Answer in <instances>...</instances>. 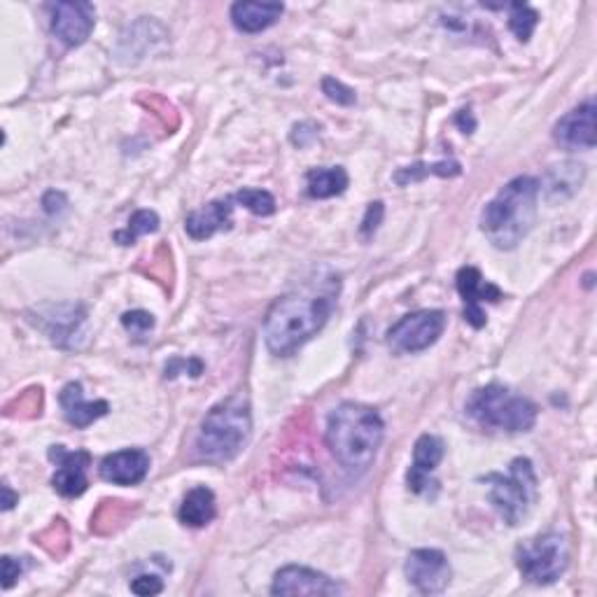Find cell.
Returning <instances> with one entry per match:
<instances>
[{"label": "cell", "mask_w": 597, "mask_h": 597, "mask_svg": "<svg viewBox=\"0 0 597 597\" xmlns=\"http://www.w3.org/2000/svg\"><path fill=\"white\" fill-rule=\"evenodd\" d=\"M150 472V455L141 449L118 451L101 462V476L114 486H136Z\"/></svg>", "instance_id": "cell-17"}, {"label": "cell", "mask_w": 597, "mask_h": 597, "mask_svg": "<svg viewBox=\"0 0 597 597\" xmlns=\"http://www.w3.org/2000/svg\"><path fill=\"white\" fill-rule=\"evenodd\" d=\"M537 199L539 183L534 178H513L499 189L497 197L484 208L480 231H484L486 239L499 250L516 247L530 234L534 224Z\"/></svg>", "instance_id": "cell-3"}, {"label": "cell", "mask_w": 597, "mask_h": 597, "mask_svg": "<svg viewBox=\"0 0 597 597\" xmlns=\"http://www.w3.org/2000/svg\"><path fill=\"white\" fill-rule=\"evenodd\" d=\"M553 136L567 150H593L597 143L595 101H586L579 108L567 112L565 118L555 124Z\"/></svg>", "instance_id": "cell-16"}, {"label": "cell", "mask_w": 597, "mask_h": 597, "mask_svg": "<svg viewBox=\"0 0 597 597\" xmlns=\"http://www.w3.org/2000/svg\"><path fill=\"white\" fill-rule=\"evenodd\" d=\"M383 213H385V208H383L380 201H376V203H372V206L367 208V215H364L362 226H360V231H362V236H364V239H372V236L376 234V229H378V224H380V220H383Z\"/></svg>", "instance_id": "cell-29"}, {"label": "cell", "mask_w": 597, "mask_h": 597, "mask_svg": "<svg viewBox=\"0 0 597 597\" xmlns=\"http://www.w3.org/2000/svg\"><path fill=\"white\" fill-rule=\"evenodd\" d=\"M383 434V418L367 403L343 401L327 418V446L351 474H364L374 465Z\"/></svg>", "instance_id": "cell-2"}, {"label": "cell", "mask_w": 597, "mask_h": 597, "mask_svg": "<svg viewBox=\"0 0 597 597\" xmlns=\"http://www.w3.org/2000/svg\"><path fill=\"white\" fill-rule=\"evenodd\" d=\"M231 215H234V206H231V201H213L187 215L185 231L189 234V239L206 241L213 234H218V231L229 229L231 222H234Z\"/></svg>", "instance_id": "cell-19"}, {"label": "cell", "mask_w": 597, "mask_h": 597, "mask_svg": "<svg viewBox=\"0 0 597 597\" xmlns=\"http://www.w3.org/2000/svg\"><path fill=\"white\" fill-rule=\"evenodd\" d=\"M285 8L280 3H253V0H241L231 5V22L241 33H262L272 29L283 16Z\"/></svg>", "instance_id": "cell-20"}, {"label": "cell", "mask_w": 597, "mask_h": 597, "mask_svg": "<svg viewBox=\"0 0 597 597\" xmlns=\"http://www.w3.org/2000/svg\"><path fill=\"white\" fill-rule=\"evenodd\" d=\"M122 324H124L126 332L136 334V336H143V334H147L152 330V327H154V318L147 311H131V313L122 316Z\"/></svg>", "instance_id": "cell-28"}, {"label": "cell", "mask_w": 597, "mask_h": 597, "mask_svg": "<svg viewBox=\"0 0 597 597\" xmlns=\"http://www.w3.org/2000/svg\"><path fill=\"white\" fill-rule=\"evenodd\" d=\"M131 590L136 595H157L164 590V584H162L159 576L143 574V576H139V579L131 582Z\"/></svg>", "instance_id": "cell-30"}, {"label": "cell", "mask_w": 597, "mask_h": 597, "mask_svg": "<svg viewBox=\"0 0 597 597\" xmlns=\"http://www.w3.org/2000/svg\"><path fill=\"white\" fill-rule=\"evenodd\" d=\"M460 164L457 162H436V164H416L409 168H401L395 173V183L397 185H409V183H418L428 176H441V178H453L460 176Z\"/></svg>", "instance_id": "cell-23"}, {"label": "cell", "mask_w": 597, "mask_h": 597, "mask_svg": "<svg viewBox=\"0 0 597 597\" xmlns=\"http://www.w3.org/2000/svg\"><path fill=\"white\" fill-rule=\"evenodd\" d=\"M457 292L465 301V320L474 327V330H480V327L486 324V313L480 303L486 301H499L505 295L499 290L497 285L484 280L478 268L474 266H465L457 272Z\"/></svg>", "instance_id": "cell-13"}, {"label": "cell", "mask_w": 597, "mask_h": 597, "mask_svg": "<svg viewBox=\"0 0 597 597\" xmlns=\"http://www.w3.org/2000/svg\"><path fill=\"white\" fill-rule=\"evenodd\" d=\"M59 401H62V409H64L66 420L77 430L89 428L91 422L103 418L110 411V403L103 401V399L87 401L80 383H68L66 388L62 390V395H59Z\"/></svg>", "instance_id": "cell-18"}, {"label": "cell", "mask_w": 597, "mask_h": 597, "mask_svg": "<svg viewBox=\"0 0 597 597\" xmlns=\"http://www.w3.org/2000/svg\"><path fill=\"white\" fill-rule=\"evenodd\" d=\"M322 93L327 99L339 103V106H353L357 101V96L351 87H345L343 82H339L336 77H324L322 80Z\"/></svg>", "instance_id": "cell-27"}, {"label": "cell", "mask_w": 597, "mask_h": 597, "mask_svg": "<svg viewBox=\"0 0 597 597\" xmlns=\"http://www.w3.org/2000/svg\"><path fill=\"white\" fill-rule=\"evenodd\" d=\"M253 434V413L243 395H231L215 403L201 422L197 453L206 462L234 460Z\"/></svg>", "instance_id": "cell-4"}, {"label": "cell", "mask_w": 597, "mask_h": 597, "mask_svg": "<svg viewBox=\"0 0 597 597\" xmlns=\"http://www.w3.org/2000/svg\"><path fill=\"white\" fill-rule=\"evenodd\" d=\"M22 576V565H19L14 557L5 555L3 557V586L5 588H12V584Z\"/></svg>", "instance_id": "cell-31"}, {"label": "cell", "mask_w": 597, "mask_h": 597, "mask_svg": "<svg viewBox=\"0 0 597 597\" xmlns=\"http://www.w3.org/2000/svg\"><path fill=\"white\" fill-rule=\"evenodd\" d=\"M234 201L245 206L250 213L262 215V218L276 213V199L264 189H241L234 197Z\"/></svg>", "instance_id": "cell-26"}, {"label": "cell", "mask_w": 597, "mask_h": 597, "mask_svg": "<svg viewBox=\"0 0 597 597\" xmlns=\"http://www.w3.org/2000/svg\"><path fill=\"white\" fill-rule=\"evenodd\" d=\"M157 229H159V215L154 213V210H139V213L129 220V226L114 234V241H118L120 245H133L141 236L154 234Z\"/></svg>", "instance_id": "cell-24"}, {"label": "cell", "mask_w": 597, "mask_h": 597, "mask_svg": "<svg viewBox=\"0 0 597 597\" xmlns=\"http://www.w3.org/2000/svg\"><path fill=\"white\" fill-rule=\"evenodd\" d=\"M441 460H444V444H441V439L422 434L416 441L413 465L407 474L409 490H413L416 495H430V490H436L439 484L432 478V474L436 472Z\"/></svg>", "instance_id": "cell-15"}, {"label": "cell", "mask_w": 597, "mask_h": 597, "mask_svg": "<svg viewBox=\"0 0 597 597\" xmlns=\"http://www.w3.org/2000/svg\"><path fill=\"white\" fill-rule=\"evenodd\" d=\"M339 297V278L311 280L280 297L264 318L266 349L276 357L295 355L332 318Z\"/></svg>", "instance_id": "cell-1"}, {"label": "cell", "mask_w": 597, "mask_h": 597, "mask_svg": "<svg viewBox=\"0 0 597 597\" xmlns=\"http://www.w3.org/2000/svg\"><path fill=\"white\" fill-rule=\"evenodd\" d=\"M467 413L480 428L509 434L530 432L537 422V407L528 397L495 383L469 397Z\"/></svg>", "instance_id": "cell-5"}, {"label": "cell", "mask_w": 597, "mask_h": 597, "mask_svg": "<svg viewBox=\"0 0 597 597\" xmlns=\"http://www.w3.org/2000/svg\"><path fill=\"white\" fill-rule=\"evenodd\" d=\"M306 187H308V197L332 199L349 189V173H345V168L341 166L313 168V170H308Z\"/></svg>", "instance_id": "cell-22"}, {"label": "cell", "mask_w": 597, "mask_h": 597, "mask_svg": "<svg viewBox=\"0 0 597 597\" xmlns=\"http://www.w3.org/2000/svg\"><path fill=\"white\" fill-rule=\"evenodd\" d=\"M31 322L52 339V343L62 349H75V339L82 336V327L87 316L80 306L59 303V306H43L35 313H29Z\"/></svg>", "instance_id": "cell-9"}, {"label": "cell", "mask_w": 597, "mask_h": 597, "mask_svg": "<svg viewBox=\"0 0 597 597\" xmlns=\"http://www.w3.org/2000/svg\"><path fill=\"white\" fill-rule=\"evenodd\" d=\"M274 595H341L343 586H339L330 576L299 567L287 565L280 572H276V579L272 586Z\"/></svg>", "instance_id": "cell-14"}, {"label": "cell", "mask_w": 597, "mask_h": 597, "mask_svg": "<svg viewBox=\"0 0 597 597\" xmlns=\"http://www.w3.org/2000/svg\"><path fill=\"white\" fill-rule=\"evenodd\" d=\"M488 499L507 526L523 523L537 502V474L528 457H516L509 465V474H488Z\"/></svg>", "instance_id": "cell-6"}, {"label": "cell", "mask_w": 597, "mask_h": 597, "mask_svg": "<svg viewBox=\"0 0 597 597\" xmlns=\"http://www.w3.org/2000/svg\"><path fill=\"white\" fill-rule=\"evenodd\" d=\"M215 513H218V505H215L213 490L206 488V486H199L185 495L178 518H180V523L187 528H203L213 521Z\"/></svg>", "instance_id": "cell-21"}, {"label": "cell", "mask_w": 597, "mask_h": 597, "mask_svg": "<svg viewBox=\"0 0 597 597\" xmlns=\"http://www.w3.org/2000/svg\"><path fill=\"white\" fill-rule=\"evenodd\" d=\"M49 457L56 462L52 486L62 497H80L89 486L91 455L87 451H66L64 446H52Z\"/></svg>", "instance_id": "cell-11"}, {"label": "cell", "mask_w": 597, "mask_h": 597, "mask_svg": "<svg viewBox=\"0 0 597 597\" xmlns=\"http://www.w3.org/2000/svg\"><path fill=\"white\" fill-rule=\"evenodd\" d=\"M407 579L422 595L444 593L451 584L449 557L436 549H418L407 557Z\"/></svg>", "instance_id": "cell-10"}, {"label": "cell", "mask_w": 597, "mask_h": 597, "mask_svg": "<svg viewBox=\"0 0 597 597\" xmlns=\"http://www.w3.org/2000/svg\"><path fill=\"white\" fill-rule=\"evenodd\" d=\"M446 330L444 311H416L390 327L388 343L395 353H422L434 345Z\"/></svg>", "instance_id": "cell-8"}, {"label": "cell", "mask_w": 597, "mask_h": 597, "mask_svg": "<svg viewBox=\"0 0 597 597\" xmlns=\"http://www.w3.org/2000/svg\"><path fill=\"white\" fill-rule=\"evenodd\" d=\"M507 8H509V29H511V33L521 43H528L530 35L534 33V29L539 24V14L526 3H513V5H507Z\"/></svg>", "instance_id": "cell-25"}, {"label": "cell", "mask_w": 597, "mask_h": 597, "mask_svg": "<svg viewBox=\"0 0 597 597\" xmlns=\"http://www.w3.org/2000/svg\"><path fill=\"white\" fill-rule=\"evenodd\" d=\"M96 24V10L85 0H73V3L52 5V33L59 37L66 47H77L87 43Z\"/></svg>", "instance_id": "cell-12"}, {"label": "cell", "mask_w": 597, "mask_h": 597, "mask_svg": "<svg viewBox=\"0 0 597 597\" xmlns=\"http://www.w3.org/2000/svg\"><path fill=\"white\" fill-rule=\"evenodd\" d=\"M567 563V542L561 532L539 534L516 549V565L521 570L523 579L537 586H549L561 579Z\"/></svg>", "instance_id": "cell-7"}, {"label": "cell", "mask_w": 597, "mask_h": 597, "mask_svg": "<svg viewBox=\"0 0 597 597\" xmlns=\"http://www.w3.org/2000/svg\"><path fill=\"white\" fill-rule=\"evenodd\" d=\"M3 495H5V497H3V509H5V511H10V509L14 507V502H16V497L12 495V490H10V486H8V484L3 486Z\"/></svg>", "instance_id": "cell-32"}]
</instances>
